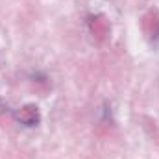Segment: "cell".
<instances>
[{"label": "cell", "instance_id": "obj_1", "mask_svg": "<svg viewBox=\"0 0 159 159\" xmlns=\"http://www.w3.org/2000/svg\"><path fill=\"white\" fill-rule=\"evenodd\" d=\"M143 32L148 35V39H157L159 37V11L157 9H150L148 13L143 15L141 20Z\"/></svg>", "mask_w": 159, "mask_h": 159}, {"label": "cell", "instance_id": "obj_2", "mask_svg": "<svg viewBox=\"0 0 159 159\" xmlns=\"http://www.w3.org/2000/svg\"><path fill=\"white\" fill-rule=\"evenodd\" d=\"M89 30L96 39L102 41L109 35V22L102 15H93V17H89Z\"/></svg>", "mask_w": 159, "mask_h": 159}, {"label": "cell", "instance_id": "obj_3", "mask_svg": "<svg viewBox=\"0 0 159 159\" xmlns=\"http://www.w3.org/2000/svg\"><path fill=\"white\" fill-rule=\"evenodd\" d=\"M19 120L26 126H35L39 122V109L35 106H24L19 111Z\"/></svg>", "mask_w": 159, "mask_h": 159}]
</instances>
